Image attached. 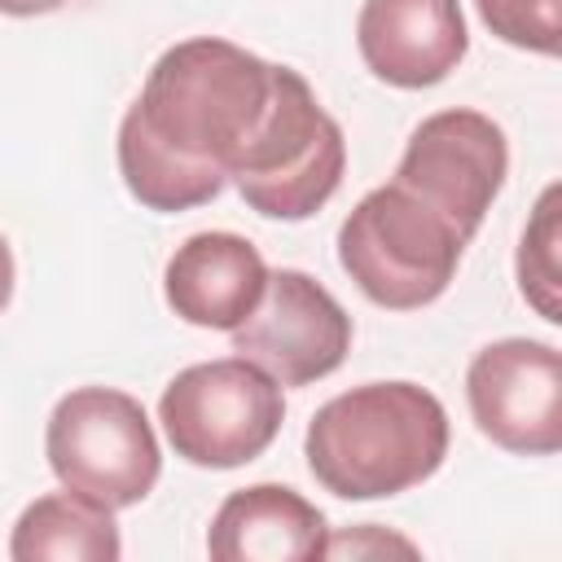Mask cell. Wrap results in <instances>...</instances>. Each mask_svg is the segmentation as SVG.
<instances>
[{"label": "cell", "instance_id": "obj_1", "mask_svg": "<svg viewBox=\"0 0 562 562\" xmlns=\"http://www.w3.org/2000/svg\"><path fill=\"white\" fill-rule=\"evenodd\" d=\"M272 83L277 61L233 40L171 44L119 123L114 149L127 193L158 215L215 202L268 114Z\"/></svg>", "mask_w": 562, "mask_h": 562}, {"label": "cell", "instance_id": "obj_2", "mask_svg": "<svg viewBox=\"0 0 562 562\" xmlns=\"http://www.w3.org/2000/svg\"><path fill=\"white\" fill-rule=\"evenodd\" d=\"M303 457L312 479L342 501L400 496L443 465L448 413L417 382H364L312 413Z\"/></svg>", "mask_w": 562, "mask_h": 562}, {"label": "cell", "instance_id": "obj_3", "mask_svg": "<svg viewBox=\"0 0 562 562\" xmlns=\"http://www.w3.org/2000/svg\"><path fill=\"white\" fill-rule=\"evenodd\" d=\"M465 237L395 180L369 189L338 224V263L356 290L386 312L435 303L465 255Z\"/></svg>", "mask_w": 562, "mask_h": 562}, {"label": "cell", "instance_id": "obj_4", "mask_svg": "<svg viewBox=\"0 0 562 562\" xmlns=\"http://www.w3.org/2000/svg\"><path fill=\"white\" fill-rule=\"evenodd\" d=\"M342 171L347 140L338 119L294 66H277L268 114L228 176L241 202L268 220H307L338 193Z\"/></svg>", "mask_w": 562, "mask_h": 562}, {"label": "cell", "instance_id": "obj_5", "mask_svg": "<svg viewBox=\"0 0 562 562\" xmlns=\"http://www.w3.org/2000/svg\"><path fill=\"white\" fill-rule=\"evenodd\" d=\"M44 457L61 487L105 509L140 505L162 474V452L145 404L114 386L66 391L48 413Z\"/></svg>", "mask_w": 562, "mask_h": 562}, {"label": "cell", "instance_id": "obj_6", "mask_svg": "<svg viewBox=\"0 0 562 562\" xmlns=\"http://www.w3.org/2000/svg\"><path fill=\"white\" fill-rule=\"evenodd\" d=\"M285 386L246 356L202 360L180 369L162 400L158 422L171 452L202 470H237L272 448L285 422Z\"/></svg>", "mask_w": 562, "mask_h": 562}, {"label": "cell", "instance_id": "obj_7", "mask_svg": "<svg viewBox=\"0 0 562 562\" xmlns=\"http://www.w3.org/2000/svg\"><path fill=\"white\" fill-rule=\"evenodd\" d=\"M509 176V140L496 119L452 105L422 119L400 154L395 184L439 211L465 241L479 233Z\"/></svg>", "mask_w": 562, "mask_h": 562}, {"label": "cell", "instance_id": "obj_8", "mask_svg": "<svg viewBox=\"0 0 562 562\" xmlns=\"http://www.w3.org/2000/svg\"><path fill=\"white\" fill-rule=\"evenodd\" d=\"M228 334L233 351L281 386H312L329 378L351 351V316L303 268L268 272L255 312Z\"/></svg>", "mask_w": 562, "mask_h": 562}, {"label": "cell", "instance_id": "obj_9", "mask_svg": "<svg viewBox=\"0 0 562 562\" xmlns=\"http://www.w3.org/2000/svg\"><path fill=\"white\" fill-rule=\"evenodd\" d=\"M465 400L496 448L514 457H553L562 448V351L553 342H487L465 369Z\"/></svg>", "mask_w": 562, "mask_h": 562}, {"label": "cell", "instance_id": "obj_10", "mask_svg": "<svg viewBox=\"0 0 562 562\" xmlns=\"http://www.w3.org/2000/svg\"><path fill=\"white\" fill-rule=\"evenodd\" d=\"M356 48L373 79L391 88L443 83L470 48L461 0H364Z\"/></svg>", "mask_w": 562, "mask_h": 562}, {"label": "cell", "instance_id": "obj_11", "mask_svg": "<svg viewBox=\"0 0 562 562\" xmlns=\"http://www.w3.org/2000/svg\"><path fill=\"white\" fill-rule=\"evenodd\" d=\"M263 285L268 263L259 246L224 228L184 237L162 268L167 307L198 329H237L255 312Z\"/></svg>", "mask_w": 562, "mask_h": 562}, {"label": "cell", "instance_id": "obj_12", "mask_svg": "<svg viewBox=\"0 0 562 562\" xmlns=\"http://www.w3.org/2000/svg\"><path fill=\"white\" fill-rule=\"evenodd\" d=\"M325 514L285 483H250L220 501L206 553L215 562H312L325 558Z\"/></svg>", "mask_w": 562, "mask_h": 562}, {"label": "cell", "instance_id": "obj_13", "mask_svg": "<svg viewBox=\"0 0 562 562\" xmlns=\"http://www.w3.org/2000/svg\"><path fill=\"white\" fill-rule=\"evenodd\" d=\"M9 553L18 562H119L123 536L114 509L61 487L35 496L9 536Z\"/></svg>", "mask_w": 562, "mask_h": 562}, {"label": "cell", "instance_id": "obj_14", "mask_svg": "<svg viewBox=\"0 0 562 562\" xmlns=\"http://www.w3.org/2000/svg\"><path fill=\"white\" fill-rule=\"evenodd\" d=\"M558 198H562L558 184H549L540 193L536 215L527 220L522 241H518V259H514L522 299L549 325H562V299H558V290H562V272H558Z\"/></svg>", "mask_w": 562, "mask_h": 562}, {"label": "cell", "instance_id": "obj_15", "mask_svg": "<svg viewBox=\"0 0 562 562\" xmlns=\"http://www.w3.org/2000/svg\"><path fill=\"white\" fill-rule=\"evenodd\" d=\"M483 26L527 53L558 57L562 48V0H474Z\"/></svg>", "mask_w": 562, "mask_h": 562}, {"label": "cell", "instance_id": "obj_16", "mask_svg": "<svg viewBox=\"0 0 562 562\" xmlns=\"http://www.w3.org/2000/svg\"><path fill=\"white\" fill-rule=\"evenodd\" d=\"M70 0H0V13H9V18H44V13H57Z\"/></svg>", "mask_w": 562, "mask_h": 562}, {"label": "cell", "instance_id": "obj_17", "mask_svg": "<svg viewBox=\"0 0 562 562\" xmlns=\"http://www.w3.org/2000/svg\"><path fill=\"white\" fill-rule=\"evenodd\" d=\"M13 281H18L13 250H9V241H4V233H0V312H4V307H9V299H13Z\"/></svg>", "mask_w": 562, "mask_h": 562}]
</instances>
